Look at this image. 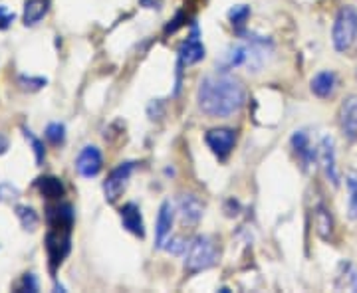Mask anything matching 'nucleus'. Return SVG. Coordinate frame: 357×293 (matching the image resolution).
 <instances>
[{
	"mask_svg": "<svg viewBox=\"0 0 357 293\" xmlns=\"http://www.w3.org/2000/svg\"><path fill=\"white\" fill-rule=\"evenodd\" d=\"M197 103L208 117L226 119L245 107L246 90L238 77L219 70L201 79L197 90Z\"/></svg>",
	"mask_w": 357,
	"mask_h": 293,
	"instance_id": "nucleus-1",
	"label": "nucleus"
},
{
	"mask_svg": "<svg viewBox=\"0 0 357 293\" xmlns=\"http://www.w3.org/2000/svg\"><path fill=\"white\" fill-rule=\"evenodd\" d=\"M241 38H243L241 42L226 48L223 58L219 60V68L230 72L234 68L245 66L248 68V72H260L272 55V50H274L272 42L264 36L248 34V32H241Z\"/></svg>",
	"mask_w": 357,
	"mask_h": 293,
	"instance_id": "nucleus-2",
	"label": "nucleus"
},
{
	"mask_svg": "<svg viewBox=\"0 0 357 293\" xmlns=\"http://www.w3.org/2000/svg\"><path fill=\"white\" fill-rule=\"evenodd\" d=\"M217 262V244L208 236H197L188 242L185 250V268L190 274L205 272Z\"/></svg>",
	"mask_w": 357,
	"mask_h": 293,
	"instance_id": "nucleus-3",
	"label": "nucleus"
},
{
	"mask_svg": "<svg viewBox=\"0 0 357 293\" xmlns=\"http://www.w3.org/2000/svg\"><path fill=\"white\" fill-rule=\"evenodd\" d=\"M334 48L338 52H347L357 40V8L356 6H341L334 22L332 30Z\"/></svg>",
	"mask_w": 357,
	"mask_h": 293,
	"instance_id": "nucleus-4",
	"label": "nucleus"
},
{
	"mask_svg": "<svg viewBox=\"0 0 357 293\" xmlns=\"http://www.w3.org/2000/svg\"><path fill=\"white\" fill-rule=\"evenodd\" d=\"M70 234L72 226H50V232L46 234V254L52 272H56L58 266L70 252Z\"/></svg>",
	"mask_w": 357,
	"mask_h": 293,
	"instance_id": "nucleus-5",
	"label": "nucleus"
},
{
	"mask_svg": "<svg viewBox=\"0 0 357 293\" xmlns=\"http://www.w3.org/2000/svg\"><path fill=\"white\" fill-rule=\"evenodd\" d=\"M207 54L203 42H201V34H199V28L197 24L193 26V32L188 34V38L179 46V64H177V70H183L187 66H193L197 62H201Z\"/></svg>",
	"mask_w": 357,
	"mask_h": 293,
	"instance_id": "nucleus-6",
	"label": "nucleus"
},
{
	"mask_svg": "<svg viewBox=\"0 0 357 293\" xmlns=\"http://www.w3.org/2000/svg\"><path fill=\"white\" fill-rule=\"evenodd\" d=\"M205 141H207L208 149H210L221 161H225L226 157L232 153V149H234L236 133H234V129L228 127L210 129V131H207V135H205Z\"/></svg>",
	"mask_w": 357,
	"mask_h": 293,
	"instance_id": "nucleus-7",
	"label": "nucleus"
},
{
	"mask_svg": "<svg viewBox=\"0 0 357 293\" xmlns=\"http://www.w3.org/2000/svg\"><path fill=\"white\" fill-rule=\"evenodd\" d=\"M133 168H135V163H121L110 173L108 181L103 183V192H106L108 202H115L121 196V192L127 186V181L132 179Z\"/></svg>",
	"mask_w": 357,
	"mask_h": 293,
	"instance_id": "nucleus-8",
	"label": "nucleus"
},
{
	"mask_svg": "<svg viewBox=\"0 0 357 293\" xmlns=\"http://www.w3.org/2000/svg\"><path fill=\"white\" fill-rule=\"evenodd\" d=\"M101 165H103V157H101V151L95 145H86L77 159H75V170L79 177L84 179H94L99 175L101 170Z\"/></svg>",
	"mask_w": 357,
	"mask_h": 293,
	"instance_id": "nucleus-9",
	"label": "nucleus"
},
{
	"mask_svg": "<svg viewBox=\"0 0 357 293\" xmlns=\"http://www.w3.org/2000/svg\"><path fill=\"white\" fill-rule=\"evenodd\" d=\"M339 127L341 133L349 139H357V95H349L347 99H343L341 107H339Z\"/></svg>",
	"mask_w": 357,
	"mask_h": 293,
	"instance_id": "nucleus-10",
	"label": "nucleus"
},
{
	"mask_svg": "<svg viewBox=\"0 0 357 293\" xmlns=\"http://www.w3.org/2000/svg\"><path fill=\"white\" fill-rule=\"evenodd\" d=\"M175 222V208L169 201H165L157 214V226H155V246L165 248V242L171 238V228Z\"/></svg>",
	"mask_w": 357,
	"mask_h": 293,
	"instance_id": "nucleus-11",
	"label": "nucleus"
},
{
	"mask_svg": "<svg viewBox=\"0 0 357 293\" xmlns=\"http://www.w3.org/2000/svg\"><path fill=\"white\" fill-rule=\"evenodd\" d=\"M177 210L185 226H197L199 220L203 218V202L195 194H181L177 202Z\"/></svg>",
	"mask_w": 357,
	"mask_h": 293,
	"instance_id": "nucleus-12",
	"label": "nucleus"
},
{
	"mask_svg": "<svg viewBox=\"0 0 357 293\" xmlns=\"http://www.w3.org/2000/svg\"><path fill=\"white\" fill-rule=\"evenodd\" d=\"M119 216H121V224L127 232H132L133 236L137 238H145V224H143V216H141V210L135 202H127L121 206L119 210Z\"/></svg>",
	"mask_w": 357,
	"mask_h": 293,
	"instance_id": "nucleus-13",
	"label": "nucleus"
},
{
	"mask_svg": "<svg viewBox=\"0 0 357 293\" xmlns=\"http://www.w3.org/2000/svg\"><path fill=\"white\" fill-rule=\"evenodd\" d=\"M318 157H320L323 170H325V177L328 181H332L334 186L339 184V175L338 166H336V146H334V139L332 137H323L318 149Z\"/></svg>",
	"mask_w": 357,
	"mask_h": 293,
	"instance_id": "nucleus-14",
	"label": "nucleus"
},
{
	"mask_svg": "<svg viewBox=\"0 0 357 293\" xmlns=\"http://www.w3.org/2000/svg\"><path fill=\"white\" fill-rule=\"evenodd\" d=\"M292 146H294L296 155L300 157V161L304 163V166H310L312 163H316V159H318V151L312 146L310 137H308L306 131H296V133L292 135Z\"/></svg>",
	"mask_w": 357,
	"mask_h": 293,
	"instance_id": "nucleus-15",
	"label": "nucleus"
},
{
	"mask_svg": "<svg viewBox=\"0 0 357 293\" xmlns=\"http://www.w3.org/2000/svg\"><path fill=\"white\" fill-rule=\"evenodd\" d=\"M336 86H338V77H336V73L330 72V70L316 73L314 79H312V84H310L312 93L318 95V97H321V99L332 97L334 92H336Z\"/></svg>",
	"mask_w": 357,
	"mask_h": 293,
	"instance_id": "nucleus-16",
	"label": "nucleus"
},
{
	"mask_svg": "<svg viewBox=\"0 0 357 293\" xmlns=\"http://www.w3.org/2000/svg\"><path fill=\"white\" fill-rule=\"evenodd\" d=\"M50 2L48 0H26L24 4V24L36 26L40 20L48 14Z\"/></svg>",
	"mask_w": 357,
	"mask_h": 293,
	"instance_id": "nucleus-17",
	"label": "nucleus"
},
{
	"mask_svg": "<svg viewBox=\"0 0 357 293\" xmlns=\"http://www.w3.org/2000/svg\"><path fill=\"white\" fill-rule=\"evenodd\" d=\"M336 290L357 292V268L349 262L339 264L338 277H336Z\"/></svg>",
	"mask_w": 357,
	"mask_h": 293,
	"instance_id": "nucleus-18",
	"label": "nucleus"
},
{
	"mask_svg": "<svg viewBox=\"0 0 357 293\" xmlns=\"http://www.w3.org/2000/svg\"><path fill=\"white\" fill-rule=\"evenodd\" d=\"M314 224H316V232L320 234L321 238L323 240L332 238V232H334V220H332V214L328 212L325 206H318V208H316Z\"/></svg>",
	"mask_w": 357,
	"mask_h": 293,
	"instance_id": "nucleus-19",
	"label": "nucleus"
},
{
	"mask_svg": "<svg viewBox=\"0 0 357 293\" xmlns=\"http://www.w3.org/2000/svg\"><path fill=\"white\" fill-rule=\"evenodd\" d=\"M36 188L46 199H60L64 194V184L54 177H40L36 181Z\"/></svg>",
	"mask_w": 357,
	"mask_h": 293,
	"instance_id": "nucleus-20",
	"label": "nucleus"
},
{
	"mask_svg": "<svg viewBox=\"0 0 357 293\" xmlns=\"http://www.w3.org/2000/svg\"><path fill=\"white\" fill-rule=\"evenodd\" d=\"M250 16V8L246 6V4H238V6H232L230 10H228V20H230V24L241 32V28L245 26V22L248 20Z\"/></svg>",
	"mask_w": 357,
	"mask_h": 293,
	"instance_id": "nucleus-21",
	"label": "nucleus"
},
{
	"mask_svg": "<svg viewBox=\"0 0 357 293\" xmlns=\"http://www.w3.org/2000/svg\"><path fill=\"white\" fill-rule=\"evenodd\" d=\"M16 216L24 230H34L38 226V214L30 206H16Z\"/></svg>",
	"mask_w": 357,
	"mask_h": 293,
	"instance_id": "nucleus-22",
	"label": "nucleus"
},
{
	"mask_svg": "<svg viewBox=\"0 0 357 293\" xmlns=\"http://www.w3.org/2000/svg\"><path fill=\"white\" fill-rule=\"evenodd\" d=\"M22 133H24V137H26V141L30 143L32 146V151H34V155H36V165H42L44 163V157H46V149H44V143L38 139L36 135L30 131L28 127H22Z\"/></svg>",
	"mask_w": 357,
	"mask_h": 293,
	"instance_id": "nucleus-23",
	"label": "nucleus"
},
{
	"mask_svg": "<svg viewBox=\"0 0 357 293\" xmlns=\"http://www.w3.org/2000/svg\"><path fill=\"white\" fill-rule=\"evenodd\" d=\"M44 135H46V139L52 145H64V141H66V127L62 123H50L46 127V131H44Z\"/></svg>",
	"mask_w": 357,
	"mask_h": 293,
	"instance_id": "nucleus-24",
	"label": "nucleus"
},
{
	"mask_svg": "<svg viewBox=\"0 0 357 293\" xmlns=\"http://www.w3.org/2000/svg\"><path fill=\"white\" fill-rule=\"evenodd\" d=\"M20 86L24 88V90H28V92H38V90H42L48 81L44 79V77H32V75H20Z\"/></svg>",
	"mask_w": 357,
	"mask_h": 293,
	"instance_id": "nucleus-25",
	"label": "nucleus"
},
{
	"mask_svg": "<svg viewBox=\"0 0 357 293\" xmlns=\"http://www.w3.org/2000/svg\"><path fill=\"white\" fill-rule=\"evenodd\" d=\"M347 188H349V194H352V199H349V212H352L354 218H357V175H352L347 179Z\"/></svg>",
	"mask_w": 357,
	"mask_h": 293,
	"instance_id": "nucleus-26",
	"label": "nucleus"
},
{
	"mask_svg": "<svg viewBox=\"0 0 357 293\" xmlns=\"http://www.w3.org/2000/svg\"><path fill=\"white\" fill-rule=\"evenodd\" d=\"M19 196L20 190L16 186H12V184L8 183H0V202L14 201V199H19Z\"/></svg>",
	"mask_w": 357,
	"mask_h": 293,
	"instance_id": "nucleus-27",
	"label": "nucleus"
},
{
	"mask_svg": "<svg viewBox=\"0 0 357 293\" xmlns=\"http://www.w3.org/2000/svg\"><path fill=\"white\" fill-rule=\"evenodd\" d=\"M14 22V12L8 6H0V30H6Z\"/></svg>",
	"mask_w": 357,
	"mask_h": 293,
	"instance_id": "nucleus-28",
	"label": "nucleus"
},
{
	"mask_svg": "<svg viewBox=\"0 0 357 293\" xmlns=\"http://www.w3.org/2000/svg\"><path fill=\"white\" fill-rule=\"evenodd\" d=\"M24 290H28V292H38V281L32 274L24 275Z\"/></svg>",
	"mask_w": 357,
	"mask_h": 293,
	"instance_id": "nucleus-29",
	"label": "nucleus"
},
{
	"mask_svg": "<svg viewBox=\"0 0 357 293\" xmlns=\"http://www.w3.org/2000/svg\"><path fill=\"white\" fill-rule=\"evenodd\" d=\"M8 151V137L0 133V155H4Z\"/></svg>",
	"mask_w": 357,
	"mask_h": 293,
	"instance_id": "nucleus-30",
	"label": "nucleus"
}]
</instances>
